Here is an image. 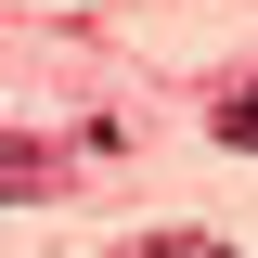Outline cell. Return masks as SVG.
Segmentation results:
<instances>
[{"label": "cell", "mask_w": 258, "mask_h": 258, "mask_svg": "<svg viewBox=\"0 0 258 258\" xmlns=\"http://www.w3.org/2000/svg\"><path fill=\"white\" fill-rule=\"evenodd\" d=\"M52 181H64V155H39V142H13V129H0V207H39Z\"/></svg>", "instance_id": "obj_1"}, {"label": "cell", "mask_w": 258, "mask_h": 258, "mask_svg": "<svg viewBox=\"0 0 258 258\" xmlns=\"http://www.w3.org/2000/svg\"><path fill=\"white\" fill-rule=\"evenodd\" d=\"M220 142H232V155H258V78H245V91L220 103Z\"/></svg>", "instance_id": "obj_2"}, {"label": "cell", "mask_w": 258, "mask_h": 258, "mask_svg": "<svg viewBox=\"0 0 258 258\" xmlns=\"http://www.w3.org/2000/svg\"><path fill=\"white\" fill-rule=\"evenodd\" d=\"M142 258H232L220 232H142Z\"/></svg>", "instance_id": "obj_3"}]
</instances>
